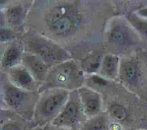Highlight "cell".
Here are the masks:
<instances>
[{"mask_svg":"<svg viewBox=\"0 0 147 130\" xmlns=\"http://www.w3.org/2000/svg\"><path fill=\"white\" fill-rule=\"evenodd\" d=\"M82 15L72 3L60 2L48 9L44 21L48 30L56 36L69 37L79 29Z\"/></svg>","mask_w":147,"mask_h":130,"instance_id":"obj_1","label":"cell"},{"mask_svg":"<svg viewBox=\"0 0 147 130\" xmlns=\"http://www.w3.org/2000/svg\"><path fill=\"white\" fill-rule=\"evenodd\" d=\"M40 96L38 91L32 92L13 85L6 75L2 77L1 85V109L13 112L32 121L34 108Z\"/></svg>","mask_w":147,"mask_h":130,"instance_id":"obj_2","label":"cell"},{"mask_svg":"<svg viewBox=\"0 0 147 130\" xmlns=\"http://www.w3.org/2000/svg\"><path fill=\"white\" fill-rule=\"evenodd\" d=\"M85 77L81 65L74 59H69L51 67L39 93L51 89L68 91L78 90L84 85Z\"/></svg>","mask_w":147,"mask_h":130,"instance_id":"obj_3","label":"cell"},{"mask_svg":"<svg viewBox=\"0 0 147 130\" xmlns=\"http://www.w3.org/2000/svg\"><path fill=\"white\" fill-rule=\"evenodd\" d=\"M70 91L51 89L40 93L31 121L33 127H44L59 115L67 102Z\"/></svg>","mask_w":147,"mask_h":130,"instance_id":"obj_4","label":"cell"},{"mask_svg":"<svg viewBox=\"0 0 147 130\" xmlns=\"http://www.w3.org/2000/svg\"><path fill=\"white\" fill-rule=\"evenodd\" d=\"M22 43L25 52L38 56L51 67L71 59L63 47L41 35L32 33L25 35Z\"/></svg>","mask_w":147,"mask_h":130,"instance_id":"obj_5","label":"cell"},{"mask_svg":"<svg viewBox=\"0 0 147 130\" xmlns=\"http://www.w3.org/2000/svg\"><path fill=\"white\" fill-rule=\"evenodd\" d=\"M87 120L78 91L75 90L70 92L67 102L51 124L64 128L80 130Z\"/></svg>","mask_w":147,"mask_h":130,"instance_id":"obj_6","label":"cell"},{"mask_svg":"<svg viewBox=\"0 0 147 130\" xmlns=\"http://www.w3.org/2000/svg\"><path fill=\"white\" fill-rule=\"evenodd\" d=\"M77 91L87 119L104 111L103 97L99 91L85 85L79 88Z\"/></svg>","mask_w":147,"mask_h":130,"instance_id":"obj_7","label":"cell"},{"mask_svg":"<svg viewBox=\"0 0 147 130\" xmlns=\"http://www.w3.org/2000/svg\"><path fill=\"white\" fill-rule=\"evenodd\" d=\"M107 42L115 47H126L135 41V36L131 29L121 22L114 20L107 25L106 29Z\"/></svg>","mask_w":147,"mask_h":130,"instance_id":"obj_8","label":"cell"},{"mask_svg":"<svg viewBox=\"0 0 147 130\" xmlns=\"http://www.w3.org/2000/svg\"><path fill=\"white\" fill-rule=\"evenodd\" d=\"M5 71V74L13 85L26 91L39 92L41 83L37 82L22 64L7 69Z\"/></svg>","mask_w":147,"mask_h":130,"instance_id":"obj_9","label":"cell"},{"mask_svg":"<svg viewBox=\"0 0 147 130\" xmlns=\"http://www.w3.org/2000/svg\"><path fill=\"white\" fill-rule=\"evenodd\" d=\"M21 64L29 71L33 77L40 83H42L51 68L46 62L38 56L25 52Z\"/></svg>","mask_w":147,"mask_h":130,"instance_id":"obj_10","label":"cell"},{"mask_svg":"<svg viewBox=\"0 0 147 130\" xmlns=\"http://www.w3.org/2000/svg\"><path fill=\"white\" fill-rule=\"evenodd\" d=\"M24 52L22 42L13 41L9 43L1 55V68L5 71L21 64Z\"/></svg>","mask_w":147,"mask_h":130,"instance_id":"obj_11","label":"cell"},{"mask_svg":"<svg viewBox=\"0 0 147 130\" xmlns=\"http://www.w3.org/2000/svg\"><path fill=\"white\" fill-rule=\"evenodd\" d=\"M33 128L31 122L17 113L1 109V130H31Z\"/></svg>","mask_w":147,"mask_h":130,"instance_id":"obj_12","label":"cell"},{"mask_svg":"<svg viewBox=\"0 0 147 130\" xmlns=\"http://www.w3.org/2000/svg\"><path fill=\"white\" fill-rule=\"evenodd\" d=\"M119 57L113 53H106L102 58L98 75L108 81L114 80L119 75Z\"/></svg>","mask_w":147,"mask_h":130,"instance_id":"obj_13","label":"cell"},{"mask_svg":"<svg viewBox=\"0 0 147 130\" xmlns=\"http://www.w3.org/2000/svg\"><path fill=\"white\" fill-rule=\"evenodd\" d=\"M104 111L111 123L119 124L125 121L129 116L127 109L122 104L116 101H103Z\"/></svg>","mask_w":147,"mask_h":130,"instance_id":"obj_14","label":"cell"},{"mask_svg":"<svg viewBox=\"0 0 147 130\" xmlns=\"http://www.w3.org/2000/svg\"><path fill=\"white\" fill-rule=\"evenodd\" d=\"M28 12L27 8L22 4H18L7 7L4 12V18L7 24L13 27H19L22 25Z\"/></svg>","mask_w":147,"mask_h":130,"instance_id":"obj_15","label":"cell"},{"mask_svg":"<svg viewBox=\"0 0 147 130\" xmlns=\"http://www.w3.org/2000/svg\"><path fill=\"white\" fill-rule=\"evenodd\" d=\"M139 69L137 63L133 60H125L120 63L119 77L123 82L132 85L137 81Z\"/></svg>","mask_w":147,"mask_h":130,"instance_id":"obj_16","label":"cell"},{"mask_svg":"<svg viewBox=\"0 0 147 130\" xmlns=\"http://www.w3.org/2000/svg\"><path fill=\"white\" fill-rule=\"evenodd\" d=\"M111 121L103 111L100 114L87 120L80 130H110Z\"/></svg>","mask_w":147,"mask_h":130,"instance_id":"obj_17","label":"cell"},{"mask_svg":"<svg viewBox=\"0 0 147 130\" xmlns=\"http://www.w3.org/2000/svg\"><path fill=\"white\" fill-rule=\"evenodd\" d=\"M103 55L99 53L91 54L84 59L80 65L84 74L98 73Z\"/></svg>","mask_w":147,"mask_h":130,"instance_id":"obj_18","label":"cell"},{"mask_svg":"<svg viewBox=\"0 0 147 130\" xmlns=\"http://www.w3.org/2000/svg\"><path fill=\"white\" fill-rule=\"evenodd\" d=\"M128 20L136 30L147 40V21L133 16H129Z\"/></svg>","mask_w":147,"mask_h":130,"instance_id":"obj_19","label":"cell"},{"mask_svg":"<svg viewBox=\"0 0 147 130\" xmlns=\"http://www.w3.org/2000/svg\"><path fill=\"white\" fill-rule=\"evenodd\" d=\"M1 43H9L10 42H11L13 40L14 35L13 33V32L11 29L9 28H1Z\"/></svg>","mask_w":147,"mask_h":130,"instance_id":"obj_20","label":"cell"},{"mask_svg":"<svg viewBox=\"0 0 147 130\" xmlns=\"http://www.w3.org/2000/svg\"><path fill=\"white\" fill-rule=\"evenodd\" d=\"M44 130H77V129H71L68 128H64L61 127H59L56 126H54L52 124H48L44 127Z\"/></svg>","mask_w":147,"mask_h":130,"instance_id":"obj_21","label":"cell"},{"mask_svg":"<svg viewBox=\"0 0 147 130\" xmlns=\"http://www.w3.org/2000/svg\"><path fill=\"white\" fill-rule=\"evenodd\" d=\"M137 14L141 17L147 18V7H143L137 12Z\"/></svg>","mask_w":147,"mask_h":130,"instance_id":"obj_22","label":"cell"},{"mask_svg":"<svg viewBox=\"0 0 147 130\" xmlns=\"http://www.w3.org/2000/svg\"><path fill=\"white\" fill-rule=\"evenodd\" d=\"M31 130H44V127H33Z\"/></svg>","mask_w":147,"mask_h":130,"instance_id":"obj_23","label":"cell"}]
</instances>
